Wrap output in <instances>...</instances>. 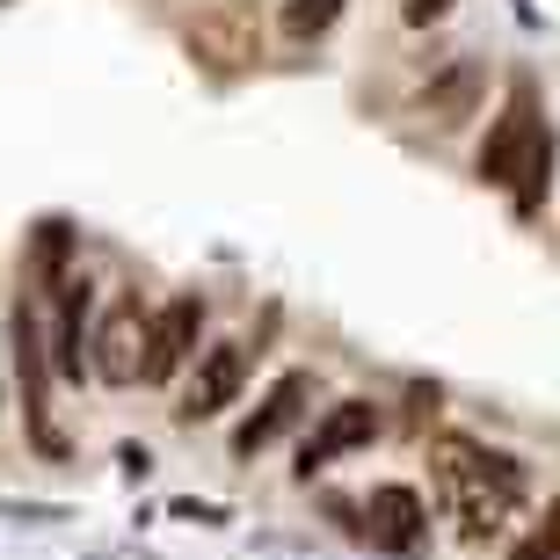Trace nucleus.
<instances>
[{
  "label": "nucleus",
  "mask_w": 560,
  "mask_h": 560,
  "mask_svg": "<svg viewBox=\"0 0 560 560\" xmlns=\"http://www.w3.org/2000/svg\"><path fill=\"white\" fill-rule=\"evenodd\" d=\"M197 335H205V299H175V306L153 313L145 320V350H139V386H167L189 364Z\"/></svg>",
  "instance_id": "obj_1"
},
{
  "label": "nucleus",
  "mask_w": 560,
  "mask_h": 560,
  "mask_svg": "<svg viewBox=\"0 0 560 560\" xmlns=\"http://www.w3.org/2000/svg\"><path fill=\"white\" fill-rule=\"evenodd\" d=\"M241 386H248V350H241V342H211L205 364H197V378H189L183 408H175V422H205V416H219V408H226Z\"/></svg>",
  "instance_id": "obj_4"
},
{
  "label": "nucleus",
  "mask_w": 560,
  "mask_h": 560,
  "mask_svg": "<svg viewBox=\"0 0 560 560\" xmlns=\"http://www.w3.org/2000/svg\"><path fill=\"white\" fill-rule=\"evenodd\" d=\"M400 15L416 22V30H430L436 15H452V0H408V8H400Z\"/></svg>",
  "instance_id": "obj_13"
},
{
  "label": "nucleus",
  "mask_w": 560,
  "mask_h": 560,
  "mask_svg": "<svg viewBox=\"0 0 560 560\" xmlns=\"http://www.w3.org/2000/svg\"><path fill=\"white\" fill-rule=\"evenodd\" d=\"M342 15V0H284V37H320V30H328V22Z\"/></svg>",
  "instance_id": "obj_12"
},
{
  "label": "nucleus",
  "mask_w": 560,
  "mask_h": 560,
  "mask_svg": "<svg viewBox=\"0 0 560 560\" xmlns=\"http://www.w3.org/2000/svg\"><path fill=\"white\" fill-rule=\"evenodd\" d=\"M378 436V408L372 400H342V408H328L320 416V430L306 436V452H299V474H320V466H335L342 452H357V444H372Z\"/></svg>",
  "instance_id": "obj_5"
},
{
  "label": "nucleus",
  "mask_w": 560,
  "mask_h": 560,
  "mask_svg": "<svg viewBox=\"0 0 560 560\" xmlns=\"http://www.w3.org/2000/svg\"><path fill=\"white\" fill-rule=\"evenodd\" d=\"M517 560H560V553H553L546 539H532V546H517Z\"/></svg>",
  "instance_id": "obj_15"
},
{
  "label": "nucleus",
  "mask_w": 560,
  "mask_h": 560,
  "mask_svg": "<svg viewBox=\"0 0 560 560\" xmlns=\"http://www.w3.org/2000/svg\"><path fill=\"white\" fill-rule=\"evenodd\" d=\"M88 306H95V291H88V277H59V328H51V364H59L66 378H81L88 372Z\"/></svg>",
  "instance_id": "obj_10"
},
{
  "label": "nucleus",
  "mask_w": 560,
  "mask_h": 560,
  "mask_svg": "<svg viewBox=\"0 0 560 560\" xmlns=\"http://www.w3.org/2000/svg\"><path fill=\"white\" fill-rule=\"evenodd\" d=\"M539 539H546V546H553V553H560V495L546 502V524H539Z\"/></svg>",
  "instance_id": "obj_14"
},
{
  "label": "nucleus",
  "mask_w": 560,
  "mask_h": 560,
  "mask_svg": "<svg viewBox=\"0 0 560 560\" xmlns=\"http://www.w3.org/2000/svg\"><path fill=\"white\" fill-rule=\"evenodd\" d=\"M139 350H145V320H139V299H117L103 320V335H95V378H109V386H139Z\"/></svg>",
  "instance_id": "obj_6"
},
{
  "label": "nucleus",
  "mask_w": 560,
  "mask_h": 560,
  "mask_svg": "<svg viewBox=\"0 0 560 560\" xmlns=\"http://www.w3.org/2000/svg\"><path fill=\"white\" fill-rule=\"evenodd\" d=\"M306 400H313V372H284L262 394V408H255L241 430H233V458H255V452H270L284 430H299V416H306Z\"/></svg>",
  "instance_id": "obj_3"
},
{
  "label": "nucleus",
  "mask_w": 560,
  "mask_h": 560,
  "mask_svg": "<svg viewBox=\"0 0 560 560\" xmlns=\"http://www.w3.org/2000/svg\"><path fill=\"white\" fill-rule=\"evenodd\" d=\"M422 524H430V510H422L416 488H378V495L364 502V539L386 546V553H408V546L422 539Z\"/></svg>",
  "instance_id": "obj_8"
},
{
  "label": "nucleus",
  "mask_w": 560,
  "mask_h": 560,
  "mask_svg": "<svg viewBox=\"0 0 560 560\" xmlns=\"http://www.w3.org/2000/svg\"><path fill=\"white\" fill-rule=\"evenodd\" d=\"M539 131H546L539 125V95H532V81H517L510 88V109L495 117V131H488V145H480V183H510Z\"/></svg>",
  "instance_id": "obj_2"
},
{
  "label": "nucleus",
  "mask_w": 560,
  "mask_h": 560,
  "mask_svg": "<svg viewBox=\"0 0 560 560\" xmlns=\"http://www.w3.org/2000/svg\"><path fill=\"white\" fill-rule=\"evenodd\" d=\"M15 372H22V416H30V436L44 452H66L59 430H51V408H44V342H37V313L15 306Z\"/></svg>",
  "instance_id": "obj_7"
},
{
  "label": "nucleus",
  "mask_w": 560,
  "mask_h": 560,
  "mask_svg": "<svg viewBox=\"0 0 560 560\" xmlns=\"http://www.w3.org/2000/svg\"><path fill=\"white\" fill-rule=\"evenodd\" d=\"M480 88H488L480 59H452L430 88H422V117H430L436 131H458V125H466V117L480 109Z\"/></svg>",
  "instance_id": "obj_9"
},
{
  "label": "nucleus",
  "mask_w": 560,
  "mask_h": 560,
  "mask_svg": "<svg viewBox=\"0 0 560 560\" xmlns=\"http://www.w3.org/2000/svg\"><path fill=\"white\" fill-rule=\"evenodd\" d=\"M546 189H553V131H539V139H532V153L517 161V175H510V197H517V211H539Z\"/></svg>",
  "instance_id": "obj_11"
}]
</instances>
